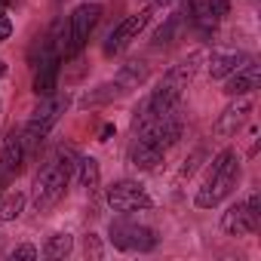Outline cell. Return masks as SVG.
<instances>
[{"label":"cell","mask_w":261,"mask_h":261,"mask_svg":"<svg viewBox=\"0 0 261 261\" xmlns=\"http://www.w3.org/2000/svg\"><path fill=\"white\" fill-rule=\"evenodd\" d=\"M148 19H151V7H148V10H142V13L126 16V19H123V22L108 34V40H105V56H120L129 43H133V40L145 31Z\"/></svg>","instance_id":"8"},{"label":"cell","mask_w":261,"mask_h":261,"mask_svg":"<svg viewBox=\"0 0 261 261\" xmlns=\"http://www.w3.org/2000/svg\"><path fill=\"white\" fill-rule=\"evenodd\" d=\"M237 181H240V160H237L233 151H221V154L212 160L209 178H206V185H203L200 194H197V206H200V209L218 206V203L237 188Z\"/></svg>","instance_id":"3"},{"label":"cell","mask_w":261,"mask_h":261,"mask_svg":"<svg viewBox=\"0 0 261 261\" xmlns=\"http://www.w3.org/2000/svg\"><path fill=\"white\" fill-rule=\"evenodd\" d=\"M108 203L114 212H142V209H151L154 200L148 197V191L139 185V181H117L108 188Z\"/></svg>","instance_id":"7"},{"label":"cell","mask_w":261,"mask_h":261,"mask_svg":"<svg viewBox=\"0 0 261 261\" xmlns=\"http://www.w3.org/2000/svg\"><path fill=\"white\" fill-rule=\"evenodd\" d=\"M65 108H68V95H46V101L34 111V117L28 120L25 133H22V142H25L28 151L37 148V145L49 136V129L59 123V117L65 114Z\"/></svg>","instance_id":"4"},{"label":"cell","mask_w":261,"mask_h":261,"mask_svg":"<svg viewBox=\"0 0 261 261\" xmlns=\"http://www.w3.org/2000/svg\"><path fill=\"white\" fill-rule=\"evenodd\" d=\"M185 16H188V22H191L203 37H209V34L215 31V25H218L215 13H212V7H209V0H185Z\"/></svg>","instance_id":"13"},{"label":"cell","mask_w":261,"mask_h":261,"mask_svg":"<svg viewBox=\"0 0 261 261\" xmlns=\"http://www.w3.org/2000/svg\"><path fill=\"white\" fill-rule=\"evenodd\" d=\"M19 0H0V13H7V7H16Z\"/></svg>","instance_id":"25"},{"label":"cell","mask_w":261,"mask_h":261,"mask_svg":"<svg viewBox=\"0 0 261 261\" xmlns=\"http://www.w3.org/2000/svg\"><path fill=\"white\" fill-rule=\"evenodd\" d=\"M4 74H7V62H4V59H0V77H4Z\"/></svg>","instance_id":"26"},{"label":"cell","mask_w":261,"mask_h":261,"mask_svg":"<svg viewBox=\"0 0 261 261\" xmlns=\"http://www.w3.org/2000/svg\"><path fill=\"white\" fill-rule=\"evenodd\" d=\"M258 80H261V71H258V65L249 59L243 68H237V71L227 77L224 92H227V95H249L252 89H258Z\"/></svg>","instance_id":"11"},{"label":"cell","mask_w":261,"mask_h":261,"mask_svg":"<svg viewBox=\"0 0 261 261\" xmlns=\"http://www.w3.org/2000/svg\"><path fill=\"white\" fill-rule=\"evenodd\" d=\"M77 154H74V148H62L40 172H37V178H34V206L40 209V212H46V209H53L62 197H65V188H68V181H71V175H74V169H77Z\"/></svg>","instance_id":"1"},{"label":"cell","mask_w":261,"mask_h":261,"mask_svg":"<svg viewBox=\"0 0 261 261\" xmlns=\"http://www.w3.org/2000/svg\"><path fill=\"white\" fill-rule=\"evenodd\" d=\"M98 16H101V7H98V4H80V7L68 16V22H65V25H59V34L53 37L56 53H59L62 59L77 56V53L86 46L89 34L95 31Z\"/></svg>","instance_id":"2"},{"label":"cell","mask_w":261,"mask_h":261,"mask_svg":"<svg viewBox=\"0 0 261 261\" xmlns=\"http://www.w3.org/2000/svg\"><path fill=\"white\" fill-rule=\"evenodd\" d=\"M249 114H252V98H249V95H237V101L227 105V108L221 111V117L215 120V136H221V139L237 136L240 126L249 120Z\"/></svg>","instance_id":"10"},{"label":"cell","mask_w":261,"mask_h":261,"mask_svg":"<svg viewBox=\"0 0 261 261\" xmlns=\"http://www.w3.org/2000/svg\"><path fill=\"white\" fill-rule=\"evenodd\" d=\"M98 136H101V142H108V139L114 136V126H111V123H108V126H101V133H98Z\"/></svg>","instance_id":"24"},{"label":"cell","mask_w":261,"mask_h":261,"mask_svg":"<svg viewBox=\"0 0 261 261\" xmlns=\"http://www.w3.org/2000/svg\"><path fill=\"white\" fill-rule=\"evenodd\" d=\"M200 157H203V154L197 151V154H194V157H191V160L185 163V169H181V178H191V175L197 172V163H200Z\"/></svg>","instance_id":"22"},{"label":"cell","mask_w":261,"mask_h":261,"mask_svg":"<svg viewBox=\"0 0 261 261\" xmlns=\"http://www.w3.org/2000/svg\"><path fill=\"white\" fill-rule=\"evenodd\" d=\"M111 243L123 252H151L157 246V233L145 224H133V221H114L111 224Z\"/></svg>","instance_id":"6"},{"label":"cell","mask_w":261,"mask_h":261,"mask_svg":"<svg viewBox=\"0 0 261 261\" xmlns=\"http://www.w3.org/2000/svg\"><path fill=\"white\" fill-rule=\"evenodd\" d=\"M59 65H62V56L56 53L53 43L43 46L40 59H37V68H34V92L37 95H53L56 86H59Z\"/></svg>","instance_id":"9"},{"label":"cell","mask_w":261,"mask_h":261,"mask_svg":"<svg viewBox=\"0 0 261 261\" xmlns=\"http://www.w3.org/2000/svg\"><path fill=\"white\" fill-rule=\"evenodd\" d=\"M246 62H249L246 53H215V56L209 59V77H212V80H224V77H230L237 68H243Z\"/></svg>","instance_id":"15"},{"label":"cell","mask_w":261,"mask_h":261,"mask_svg":"<svg viewBox=\"0 0 261 261\" xmlns=\"http://www.w3.org/2000/svg\"><path fill=\"white\" fill-rule=\"evenodd\" d=\"M13 258H22V261H34V258H37V249H34V246H16V249H13Z\"/></svg>","instance_id":"21"},{"label":"cell","mask_w":261,"mask_h":261,"mask_svg":"<svg viewBox=\"0 0 261 261\" xmlns=\"http://www.w3.org/2000/svg\"><path fill=\"white\" fill-rule=\"evenodd\" d=\"M163 154L166 151H160L157 145H151V142H145L139 136H136L133 148H129V160H133V166H139V169H157V163H163Z\"/></svg>","instance_id":"14"},{"label":"cell","mask_w":261,"mask_h":261,"mask_svg":"<svg viewBox=\"0 0 261 261\" xmlns=\"http://www.w3.org/2000/svg\"><path fill=\"white\" fill-rule=\"evenodd\" d=\"M22 206H25V197L22 194H10L4 203H0V221H13L22 215Z\"/></svg>","instance_id":"19"},{"label":"cell","mask_w":261,"mask_h":261,"mask_svg":"<svg viewBox=\"0 0 261 261\" xmlns=\"http://www.w3.org/2000/svg\"><path fill=\"white\" fill-rule=\"evenodd\" d=\"M25 142H22V133H13L7 142H4V157H0V172L4 175H19L22 166H25Z\"/></svg>","instance_id":"12"},{"label":"cell","mask_w":261,"mask_h":261,"mask_svg":"<svg viewBox=\"0 0 261 261\" xmlns=\"http://www.w3.org/2000/svg\"><path fill=\"white\" fill-rule=\"evenodd\" d=\"M71 249H74L71 233H53L43 246V255L46 258H65V255H71Z\"/></svg>","instance_id":"18"},{"label":"cell","mask_w":261,"mask_h":261,"mask_svg":"<svg viewBox=\"0 0 261 261\" xmlns=\"http://www.w3.org/2000/svg\"><path fill=\"white\" fill-rule=\"evenodd\" d=\"M261 224V197L252 194L246 203H237L224 212L221 218V227L230 233V237H246V233H255Z\"/></svg>","instance_id":"5"},{"label":"cell","mask_w":261,"mask_h":261,"mask_svg":"<svg viewBox=\"0 0 261 261\" xmlns=\"http://www.w3.org/2000/svg\"><path fill=\"white\" fill-rule=\"evenodd\" d=\"M13 34V22L7 19V13H0V40H7Z\"/></svg>","instance_id":"23"},{"label":"cell","mask_w":261,"mask_h":261,"mask_svg":"<svg viewBox=\"0 0 261 261\" xmlns=\"http://www.w3.org/2000/svg\"><path fill=\"white\" fill-rule=\"evenodd\" d=\"M145 77H148V65H145V62H129V65L120 71L117 86H120V89H133V86H139Z\"/></svg>","instance_id":"16"},{"label":"cell","mask_w":261,"mask_h":261,"mask_svg":"<svg viewBox=\"0 0 261 261\" xmlns=\"http://www.w3.org/2000/svg\"><path fill=\"white\" fill-rule=\"evenodd\" d=\"M77 172H80V185L92 194V191L98 188V178H101L98 163H95L92 157H80V160H77Z\"/></svg>","instance_id":"17"},{"label":"cell","mask_w":261,"mask_h":261,"mask_svg":"<svg viewBox=\"0 0 261 261\" xmlns=\"http://www.w3.org/2000/svg\"><path fill=\"white\" fill-rule=\"evenodd\" d=\"M209 7H212V13H215V19L221 22L227 13H230V0H209Z\"/></svg>","instance_id":"20"}]
</instances>
